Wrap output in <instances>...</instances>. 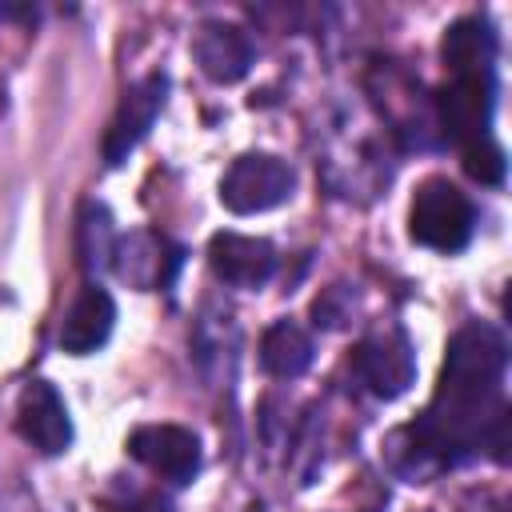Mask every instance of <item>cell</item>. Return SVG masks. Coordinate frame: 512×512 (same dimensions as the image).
<instances>
[{
    "instance_id": "obj_10",
    "label": "cell",
    "mask_w": 512,
    "mask_h": 512,
    "mask_svg": "<svg viewBox=\"0 0 512 512\" xmlns=\"http://www.w3.org/2000/svg\"><path fill=\"white\" fill-rule=\"evenodd\" d=\"M208 264L232 288H260L276 272V248L268 240H260V236L216 232L208 240Z\"/></svg>"
},
{
    "instance_id": "obj_15",
    "label": "cell",
    "mask_w": 512,
    "mask_h": 512,
    "mask_svg": "<svg viewBox=\"0 0 512 512\" xmlns=\"http://www.w3.org/2000/svg\"><path fill=\"white\" fill-rule=\"evenodd\" d=\"M504 148L492 140V136H484V140H472V144H464V172L476 180V184H500L504 180Z\"/></svg>"
},
{
    "instance_id": "obj_13",
    "label": "cell",
    "mask_w": 512,
    "mask_h": 512,
    "mask_svg": "<svg viewBox=\"0 0 512 512\" xmlns=\"http://www.w3.org/2000/svg\"><path fill=\"white\" fill-rule=\"evenodd\" d=\"M444 64L452 76H492L496 68V32L480 16H464L444 32Z\"/></svg>"
},
{
    "instance_id": "obj_2",
    "label": "cell",
    "mask_w": 512,
    "mask_h": 512,
    "mask_svg": "<svg viewBox=\"0 0 512 512\" xmlns=\"http://www.w3.org/2000/svg\"><path fill=\"white\" fill-rule=\"evenodd\" d=\"M472 232H476V204L468 200V192H460L444 176H428L416 184L408 204V236L416 244L452 256L468 248Z\"/></svg>"
},
{
    "instance_id": "obj_4",
    "label": "cell",
    "mask_w": 512,
    "mask_h": 512,
    "mask_svg": "<svg viewBox=\"0 0 512 512\" xmlns=\"http://www.w3.org/2000/svg\"><path fill=\"white\" fill-rule=\"evenodd\" d=\"M352 372L360 376V384L372 396L396 400L416 380V352H412V344H408V336L400 328H384V332H372V336H364L356 344Z\"/></svg>"
},
{
    "instance_id": "obj_9",
    "label": "cell",
    "mask_w": 512,
    "mask_h": 512,
    "mask_svg": "<svg viewBox=\"0 0 512 512\" xmlns=\"http://www.w3.org/2000/svg\"><path fill=\"white\" fill-rule=\"evenodd\" d=\"M496 84L492 76H452V84L440 92L436 112H440V128L464 144L484 140L488 124H492V104H496Z\"/></svg>"
},
{
    "instance_id": "obj_3",
    "label": "cell",
    "mask_w": 512,
    "mask_h": 512,
    "mask_svg": "<svg viewBox=\"0 0 512 512\" xmlns=\"http://www.w3.org/2000/svg\"><path fill=\"white\" fill-rule=\"evenodd\" d=\"M296 188V172L268 152H248L236 156L232 168L220 180V200L236 216H256L268 208H280Z\"/></svg>"
},
{
    "instance_id": "obj_16",
    "label": "cell",
    "mask_w": 512,
    "mask_h": 512,
    "mask_svg": "<svg viewBox=\"0 0 512 512\" xmlns=\"http://www.w3.org/2000/svg\"><path fill=\"white\" fill-rule=\"evenodd\" d=\"M128 512H176V508H172L164 496H140V500H136Z\"/></svg>"
},
{
    "instance_id": "obj_8",
    "label": "cell",
    "mask_w": 512,
    "mask_h": 512,
    "mask_svg": "<svg viewBox=\"0 0 512 512\" xmlns=\"http://www.w3.org/2000/svg\"><path fill=\"white\" fill-rule=\"evenodd\" d=\"M112 268L120 280H128L132 288H168L176 280V268H180V248L172 240H164L160 232H128L116 240L112 248Z\"/></svg>"
},
{
    "instance_id": "obj_5",
    "label": "cell",
    "mask_w": 512,
    "mask_h": 512,
    "mask_svg": "<svg viewBox=\"0 0 512 512\" xmlns=\"http://www.w3.org/2000/svg\"><path fill=\"white\" fill-rule=\"evenodd\" d=\"M164 96H168V76H164V72L140 76V80L120 96V104H116V112H112V120H108V128H104V144H100L108 168L124 164L128 152L148 136V128L156 124V116H160V108H164Z\"/></svg>"
},
{
    "instance_id": "obj_11",
    "label": "cell",
    "mask_w": 512,
    "mask_h": 512,
    "mask_svg": "<svg viewBox=\"0 0 512 512\" xmlns=\"http://www.w3.org/2000/svg\"><path fill=\"white\" fill-rule=\"evenodd\" d=\"M192 56L200 64V72L212 84H236L248 76L252 68V40L244 28L224 24V20H208L196 28L192 36Z\"/></svg>"
},
{
    "instance_id": "obj_12",
    "label": "cell",
    "mask_w": 512,
    "mask_h": 512,
    "mask_svg": "<svg viewBox=\"0 0 512 512\" xmlns=\"http://www.w3.org/2000/svg\"><path fill=\"white\" fill-rule=\"evenodd\" d=\"M116 324V300L100 284H84L60 320V348L68 356H92L108 344Z\"/></svg>"
},
{
    "instance_id": "obj_1",
    "label": "cell",
    "mask_w": 512,
    "mask_h": 512,
    "mask_svg": "<svg viewBox=\"0 0 512 512\" xmlns=\"http://www.w3.org/2000/svg\"><path fill=\"white\" fill-rule=\"evenodd\" d=\"M504 368H508V344L492 324L472 320L448 340L440 384H436L424 416L400 432L412 440V448H408L416 460L408 468L412 480L428 476L436 468L460 464L484 448L492 420L508 408L500 400Z\"/></svg>"
},
{
    "instance_id": "obj_6",
    "label": "cell",
    "mask_w": 512,
    "mask_h": 512,
    "mask_svg": "<svg viewBox=\"0 0 512 512\" xmlns=\"http://www.w3.org/2000/svg\"><path fill=\"white\" fill-rule=\"evenodd\" d=\"M128 456L168 484H192L200 472V440L180 424H140L128 432Z\"/></svg>"
},
{
    "instance_id": "obj_7",
    "label": "cell",
    "mask_w": 512,
    "mask_h": 512,
    "mask_svg": "<svg viewBox=\"0 0 512 512\" xmlns=\"http://www.w3.org/2000/svg\"><path fill=\"white\" fill-rule=\"evenodd\" d=\"M16 432L40 456H60L72 444V416L48 380H32L16 404Z\"/></svg>"
},
{
    "instance_id": "obj_14",
    "label": "cell",
    "mask_w": 512,
    "mask_h": 512,
    "mask_svg": "<svg viewBox=\"0 0 512 512\" xmlns=\"http://www.w3.org/2000/svg\"><path fill=\"white\" fill-rule=\"evenodd\" d=\"M312 336L296 320H276L260 336V368L276 380H296L312 364Z\"/></svg>"
}]
</instances>
